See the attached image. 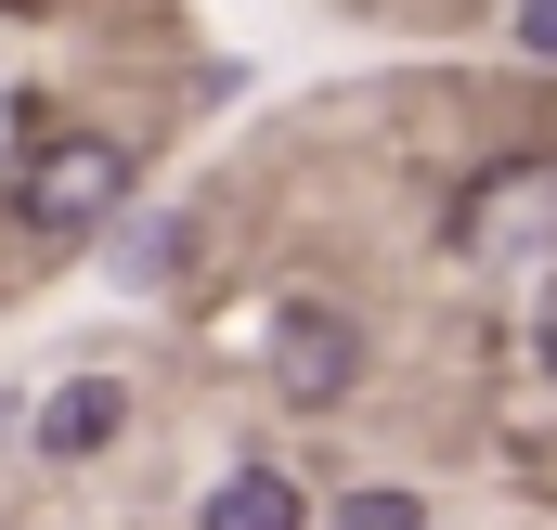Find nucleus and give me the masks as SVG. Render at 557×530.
<instances>
[{
    "instance_id": "7",
    "label": "nucleus",
    "mask_w": 557,
    "mask_h": 530,
    "mask_svg": "<svg viewBox=\"0 0 557 530\" xmlns=\"http://www.w3.org/2000/svg\"><path fill=\"white\" fill-rule=\"evenodd\" d=\"M519 52H545V65H557V0H519Z\"/></svg>"
},
{
    "instance_id": "6",
    "label": "nucleus",
    "mask_w": 557,
    "mask_h": 530,
    "mask_svg": "<svg viewBox=\"0 0 557 530\" xmlns=\"http://www.w3.org/2000/svg\"><path fill=\"white\" fill-rule=\"evenodd\" d=\"M337 530H428V518H416V492H350Z\"/></svg>"
},
{
    "instance_id": "8",
    "label": "nucleus",
    "mask_w": 557,
    "mask_h": 530,
    "mask_svg": "<svg viewBox=\"0 0 557 530\" xmlns=\"http://www.w3.org/2000/svg\"><path fill=\"white\" fill-rule=\"evenodd\" d=\"M532 350H545V376H557V285H545V311H532Z\"/></svg>"
},
{
    "instance_id": "3",
    "label": "nucleus",
    "mask_w": 557,
    "mask_h": 530,
    "mask_svg": "<svg viewBox=\"0 0 557 530\" xmlns=\"http://www.w3.org/2000/svg\"><path fill=\"white\" fill-rule=\"evenodd\" d=\"M117 427H131V389H117V376H65V389L39 401V453H52V466H91Z\"/></svg>"
},
{
    "instance_id": "4",
    "label": "nucleus",
    "mask_w": 557,
    "mask_h": 530,
    "mask_svg": "<svg viewBox=\"0 0 557 530\" xmlns=\"http://www.w3.org/2000/svg\"><path fill=\"white\" fill-rule=\"evenodd\" d=\"M195 530H298V479H273V466H234V479L195 505Z\"/></svg>"
},
{
    "instance_id": "1",
    "label": "nucleus",
    "mask_w": 557,
    "mask_h": 530,
    "mask_svg": "<svg viewBox=\"0 0 557 530\" xmlns=\"http://www.w3.org/2000/svg\"><path fill=\"white\" fill-rule=\"evenodd\" d=\"M117 194H131V155H117V142H52V155H39V168H26V220H39V234H91V220H117Z\"/></svg>"
},
{
    "instance_id": "5",
    "label": "nucleus",
    "mask_w": 557,
    "mask_h": 530,
    "mask_svg": "<svg viewBox=\"0 0 557 530\" xmlns=\"http://www.w3.org/2000/svg\"><path fill=\"white\" fill-rule=\"evenodd\" d=\"M169 272H182V234H169V220H156V234H131V247H117V285H169Z\"/></svg>"
},
{
    "instance_id": "2",
    "label": "nucleus",
    "mask_w": 557,
    "mask_h": 530,
    "mask_svg": "<svg viewBox=\"0 0 557 530\" xmlns=\"http://www.w3.org/2000/svg\"><path fill=\"white\" fill-rule=\"evenodd\" d=\"M350 376H363V337H350L337 311L298 298V311L273 324V389H285V401H350Z\"/></svg>"
}]
</instances>
